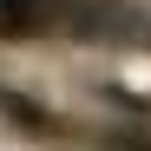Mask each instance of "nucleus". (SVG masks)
I'll use <instances>...</instances> for the list:
<instances>
[{"mask_svg": "<svg viewBox=\"0 0 151 151\" xmlns=\"http://www.w3.org/2000/svg\"><path fill=\"white\" fill-rule=\"evenodd\" d=\"M59 13H66V0H0V33L27 40V33H46Z\"/></svg>", "mask_w": 151, "mask_h": 151, "instance_id": "1", "label": "nucleus"}]
</instances>
